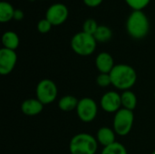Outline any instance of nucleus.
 <instances>
[{"label": "nucleus", "mask_w": 155, "mask_h": 154, "mask_svg": "<svg viewBox=\"0 0 155 154\" xmlns=\"http://www.w3.org/2000/svg\"><path fill=\"white\" fill-rule=\"evenodd\" d=\"M112 81V85L117 90L127 91L137 82V73L135 69L126 64H115L111 73L109 74Z\"/></svg>", "instance_id": "1"}, {"label": "nucleus", "mask_w": 155, "mask_h": 154, "mask_svg": "<svg viewBox=\"0 0 155 154\" xmlns=\"http://www.w3.org/2000/svg\"><path fill=\"white\" fill-rule=\"evenodd\" d=\"M150 30V22L143 10H133L126 21L128 34L136 40L144 38Z\"/></svg>", "instance_id": "2"}, {"label": "nucleus", "mask_w": 155, "mask_h": 154, "mask_svg": "<svg viewBox=\"0 0 155 154\" xmlns=\"http://www.w3.org/2000/svg\"><path fill=\"white\" fill-rule=\"evenodd\" d=\"M96 138L87 133H80L74 135L69 143L70 154H95L98 150Z\"/></svg>", "instance_id": "3"}, {"label": "nucleus", "mask_w": 155, "mask_h": 154, "mask_svg": "<svg viewBox=\"0 0 155 154\" xmlns=\"http://www.w3.org/2000/svg\"><path fill=\"white\" fill-rule=\"evenodd\" d=\"M71 48L78 55L89 56L93 54L96 49L97 42L94 35L84 32L76 33L71 39Z\"/></svg>", "instance_id": "4"}, {"label": "nucleus", "mask_w": 155, "mask_h": 154, "mask_svg": "<svg viewBox=\"0 0 155 154\" xmlns=\"http://www.w3.org/2000/svg\"><path fill=\"white\" fill-rule=\"evenodd\" d=\"M134 114L133 111L122 108L114 113L113 119V129L118 136L128 135L134 126Z\"/></svg>", "instance_id": "5"}, {"label": "nucleus", "mask_w": 155, "mask_h": 154, "mask_svg": "<svg viewBox=\"0 0 155 154\" xmlns=\"http://www.w3.org/2000/svg\"><path fill=\"white\" fill-rule=\"evenodd\" d=\"M58 95V88L56 84L51 79H43L39 81L35 88V98L44 105L54 103Z\"/></svg>", "instance_id": "6"}, {"label": "nucleus", "mask_w": 155, "mask_h": 154, "mask_svg": "<svg viewBox=\"0 0 155 154\" xmlns=\"http://www.w3.org/2000/svg\"><path fill=\"white\" fill-rule=\"evenodd\" d=\"M75 112L81 122L89 123L94 121L97 117L98 104L93 98L84 97L79 100Z\"/></svg>", "instance_id": "7"}, {"label": "nucleus", "mask_w": 155, "mask_h": 154, "mask_svg": "<svg viewBox=\"0 0 155 154\" xmlns=\"http://www.w3.org/2000/svg\"><path fill=\"white\" fill-rule=\"evenodd\" d=\"M100 107L107 113H115L122 109L121 94L116 91H108L104 93L100 99Z\"/></svg>", "instance_id": "8"}, {"label": "nucleus", "mask_w": 155, "mask_h": 154, "mask_svg": "<svg viewBox=\"0 0 155 154\" xmlns=\"http://www.w3.org/2000/svg\"><path fill=\"white\" fill-rule=\"evenodd\" d=\"M68 15L69 11L64 4L55 3L46 10L45 18L52 24V25H60L67 20Z\"/></svg>", "instance_id": "9"}, {"label": "nucleus", "mask_w": 155, "mask_h": 154, "mask_svg": "<svg viewBox=\"0 0 155 154\" xmlns=\"http://www.w3.org/2000/svg\"><path fill=\"white\" fill-rule=\"evenodd\" d=\"M17 63V54L15 51L1 48L0 49V74L8 75L13 72Z\"/></svg>", "instance_id": "10"}, {"label": "nucleus", "mask_w": 155, "mask_h": 154, "mask_svg": "<svg viewBox=\"0 0 155 154\" xmlns=\"http://www.w3.org/2000/svg\"><path fill=\"white\" fill-rule=\"evenodd\" d=\"M114 65L113 56L107 52H101L95 57V66L100 74H110Z\"/></svg>", "instance_id": "11"}, {"label": "nucleus", "mask_w": 155, "mask_h": 154, "mask_svg": "<svg viewBox=\"0 0 155 154\" xmlns=\"http://www.w3.org/2000/svg\"><path fill=\"white\" fill-rule=\"evenodd\" d=\"M44 104L36 98H29L25 100L21 104V111L26 116H35L42 113Z\"/></svg>", "instance_id": "12"}, {"label": "nucleus", "mask_w": 155, "mask_h": 154, "mask_svg": "<svg viewBox=\"0 0 155 154\" xmlns=\"http://www.w3.org/2000/svg\"><path fill=\"white\" fill-rule=\"evenodd\" d=\"M95 138L100 145H102L103 147H106L116 142V133L113 128L104 126L99 128L96 133Z\"/></svg>", "instance_id": "13"}, {"label": "nucleus", "mask_w": 155, "mask_h": 154, "mask_svg": "<svg viewBox=\"0 0 155 154\" xmlns=\"http://www.w3.org/2000/svg\"><path fill=\"white\" fill-rule=\"evenodd\" d=\"M79 100L71 94H66L62 96L58 101V107L62 112L70 113L72 111H75Z\"/></svg>", "instance_id": "14"}, {"label": "nucleus", "mask_w": 155, "mask_h": 154, "mask_svg": "<svg viewBox=\"0 0 155 154\" xmlns=\"http://www.w3.org/2000/svg\"><path fill=\"white\" fill-rule=\"evenodd\" d=\"M2 44L4 48L15 51L20 44L19 36L14 31H6L2 35Z\"/></svg>", "instance_id": "15"}, {"label": "nucleus", "mask_w": 155, "mask_h": 154, "mask_svg": "<svg viewBox=\"0 0 155 154\" xmlns=\"http://www.w3.org/2000/svg\"><path fill=\"white\" fill-rule=\"evenodd\" d=\"M121 100H122V107L130 111H133L137 107L138 99L136 94L132 90L124 91L121 93Z\"/></svg>", "instance_id": "16"}, {"label": "nucleus", "mask_w": 155, "mask_h": 154, "mask_svg": "<svg viewBox=\"0 0 155 154\" xmlns=\"http://www.w3.org/2000/svg\"><path fill=\"white\" fill-rule=\"evenodd\" d=\"M15 10V9L10 3L6 1H2L0 3V22L7 23L14 19Z\"/></svg>", "instance_id": "17"}, {"label": "nucleus", "mask_w": 155, "mask_h": 154, "mask_svg": "<svg viewBox=\"0 0 155 154\" xmlns=\"http://www.w3.org/2000/svg\"><path fill=\"white\" fill-rule=\"evenodd\" d=\"M94 37L97 43H107L112 39L113 32L108 26L102 25L98 26L95 34H94Z\"/></svg>", "instance_id": "18"}, {"label": "nucleus", "mask_w": 155, "mask_h": 154, "mask_svg": "<svg viewBox=\"0 0 155 154\" xmlns=\"http://www.w3.org/2000/svg\"><path fill=\"white\" fill-rule=\"evenodd\" d=\"M101 154H128V152L123 143L115 142L111 145L104 147Z\"/></svg>", "instance_id": "19"}, {"label": "nucleus", "mask_w": 155, "mask_h": 154, "mask_svg": "<svg viewBox=\"0 0 155 154\" xmlns=\"http://www.w3.org/2000/svg\"><path fill=\"white\" fill-rule=\"evenodd\" d=\"M98 26H99V25L97 24V22L94 19L88 18V19H86L84 22V25H83V32L94 35L95 34Z\"/></svg>", "instance_id": "20"}, {"label": "nucleus", "mask_w": 155, "mask_h": 154, "mask_svg": "<svg viewBox=\"0 0 155 154\" xmlns=\"http://www.w3.org/2000/svg\"><path fill=\"white\" fill-rule=\"evenodd\" d=\"M133 10H143L151 2V0H124Z\"/></svg>", "instance_id": "21"}, {"label": "nucleus", "mask_w": 155, "mask_h": 154, "mask_svg": "<svg viewBox=\"0 0 155 154\" xmlns=\"http://www.w3.org/2000/svg\"><path fill=\"white\" fill-rule=\"evenodd\" d=\"M96 84L99 87L106 88L112 85V81L109 74H99L96 77Z\"/></svg>", "instance_id": "22"}, {"label": "nucleus", "mask_w": 155, "mask_h": 154, "mask_svg": "<svg viewBox=\"0 0 155 154\" xmlns=\"http://www.w3.org/2000/svg\"><path fill=\"white\" fill-rule=\"evenodd\" d=\"M52 26H53L52 24L46 18L41 19L37 23V30L41 34H47L48 32H50Z\"/></svg>", "instance_id": "23"}, {"label": "nucleus", "mask_w": 155, "mask_h": 154, "mask_svg": "<svg viewBox=\"0 0 155 154\" xmlns=\"http://www.w3.org/2000/svg\"><path fill=\"white\" fill-rule=\"evenodd\" d=\"M84 5L88 7H97L99 6L104 0H83Z\"/></svg>", "instance_id": "24"}, {"label": "nucleus", "mask_w": 155, "mask_h": 154, "mask_svg": "<svg viewBox=\"0 0 155 154\" xmlns=\"http://www.w3.org/2000/svg\"><path fill=\"white\" fill-rule=\"evenodd\" d=\"M25 17V15H24V12L23 10L21 9H15V14H14V19L15 21H21L23 20Z\"/></svg>", "instance_id": "25"}, {"label": "nucleus", "mask_w": 155, "mask_h": 154, "mask_svg": "<svg viewBox=\"0 0 155 154\" xmlns=\"http://www.w3.org/2000/svg\"><path fill=\"white\" fill-rule=\"evenodd\" d=\"M151 154H155V151H153V152Z\"/></svg>", "instance_id": "26"}, {"label": "nucleus", "mask_w": 155, "mask_h": 154, "mask_svg": "<svg viewBox=\"0 0 155 154\" xmlns=\"http://www.w3.org/2000/svg\"><path fill=\"white\" fill-rule=\"evenodd\" d=\"M154 98H155V93H154Z\"/></svg>", "instance_id": "27"}]
</instances>
